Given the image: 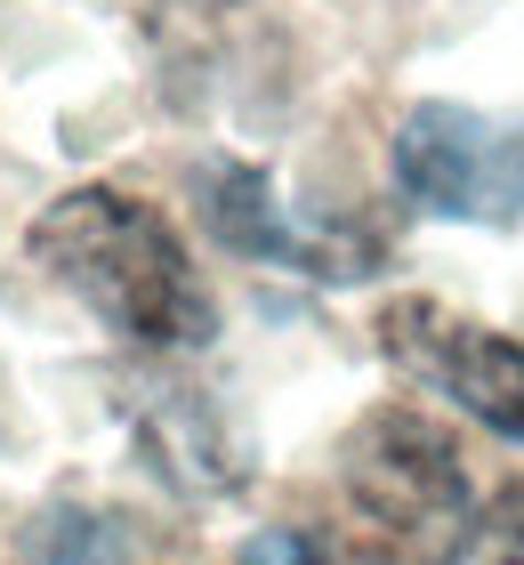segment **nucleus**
<instances>
[{
	"instance_id": "obj_1",
	"label": "nucleus",
	"mask_w": 524,
	"mask_h": 565,
	"mask_svg": "<svg viewBox=\"0 0 524 565\" xmlns=\"http://www.w3.org/2000/svg\"><path fill=\"white\" fill-rule=\"evenodd\" d=\"M33 259L105 331H121L138 348H202L218 331V307H210L186 243L170 235V218L153 202L121 194V186L57 194L33 218Z\"/></svg>"
},
{
	"instance_id": "obj_2",
	"label": "nucleus",
	"mask_w": 524,
	"mask_h": 565,
	"mask_svg": "<svg viewBox=\"0 0 524 565\" xmlns=\"http://www.w3.org/2000/svg\"><path fill=\"white\" fill-rule=\"evenodd\" d=\"M396 186L436 218L516 226L524 218V114L411 106L396 121Z\"/></svg>"
},
{
	"instance_id": "obj_3",
	"label": "nucleus",
	"mask_w": 524,
	"mask_h": 565,
	"mask_svg": "<svg viewBox=\"0 0 524 565\" xmlns=\"http://www.w3.org/2000/svg\"><path fill=\"white\" fill-rule=\"evenodd\" d=\"M347 501L396 542H460L468 469L443 428L419 413H379L347 436Z\"/></svg>"
},
{
	"instance_id": "obj_4",
	"label": "nucleus",
	"mask_w": 524,
	"mask_h": 565,
	"mask_svg": "<svg viewBox=\"0 0 524 565\" xmlns=\"http://www.w3.org/2000/svg\"><path fill=\"white\" fill-rule=\"evenodd\" d=\"M379 340L419 388L452 396L468 420H484L492 436L524 445V340L484 331V323H468L436 299H396L379 316Z\"/></svg>"
},
{
	"instance_id": "obj_5",
	"label": "nucleus",
	"mask_w": 524,
	"mask_h": 565,
	"mask_svg": "<svg viewBox=\"0 0 524 565\" xmlns=\"http://www.w3.org/2000/svg\"><path fill=\"white\" fill-rule=\"evenodd\" d=\"M202 211H210V226H218L226 250H250V259H275V267H299V275H323V282H355L379 259V243L347 235V226L291 218L258 170H210Z\"/></svg>"
},
{
	"instance_id": "obj_6",
	"label": "nucleus",
	"mask_w": 524,
	"mask_h": 565,
	"mask_svg": "<svg viewBox=\"0 0 524 565\" xmlns=\"http://www.w3.org/2000/svg\"><path fill=\"white\" fill-rule=\"evenodd\" d=\"M452 565H524V484H501L484 518L460 525Z\"/></svg>"
},
{
	"instance_id": "obj_7",
	"label": "nucleus",
	"mask_w": 524,
	"mask_h": 565,
	"mask_svg": "<svg viewBox=\"0 0 524 565\" xmlns=\"http://www.w3.org/2000/svg\"><path fill=\"white\" fill-rule=\"evenodd\" d=\"M243 565H323V550H314L307 533H291V525H267V533L243 542Z\"/></svg>"
}]
</instances>
